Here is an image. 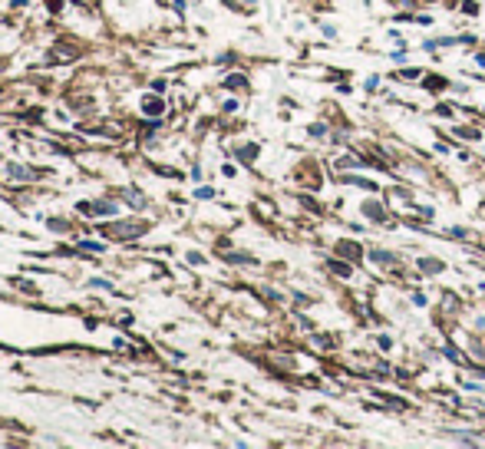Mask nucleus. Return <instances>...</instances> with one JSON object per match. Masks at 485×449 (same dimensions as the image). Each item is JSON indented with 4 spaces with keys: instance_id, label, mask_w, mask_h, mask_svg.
Instances as JSON below:
<instances>
[]
</instances>
